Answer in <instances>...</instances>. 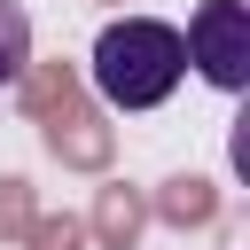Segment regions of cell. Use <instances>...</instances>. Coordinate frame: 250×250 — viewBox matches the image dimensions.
<instances>
[{"mask_svg": "<svg viewBox=\"0 0 250 250\" xmlns=\"http://www.w3.org/2000/svg\"><path fill=\"white\" fill-rule=\"evenodd\" d=\"M78 219H86V250H141V234H148V188L102 180Z\"/></svg>", "mask_w": 250, "mask_h": 250, "instance_id": "cell-4", "label": "cell"}, {"mask_svg": "<svg viewBox=\"0 0 250 250\" xmlns=\"http://www.w3.org/2000/svg\"><path fill=\"white\" fill-rule=\"evenodd\" d=\"M102 8H125V0H102Z\"/></svg>", "mask_w": 250, "mask_h": 250, "instance_id": "cell-11", "label": "cell"}, {"mask_svg": "<svg viewBox=\"0 0 250 250\" xmlns=\"http://www.w3.org/2000/svg\"><path fill=\"white\" fill-rule=\"evenodd\" d=\"M180 47L203 70V86H219V94H242L250 86V8L242 0H195Z\"/></svg>", "mask_w": 250, "mask_h": 250, "instance_id": "cell-2", "label": "cell"}, {"mask_svg": "<svg viewBox=\"0 0 250 250\" xmlns=\"http://www.w3.org/2000/svg\"><path fill=\"white\" fill-rule=\"evenodd\" d=\"M23 62H31V16L23 0H0V86H16Z\"/></svg>", "mask_w": 250, "mask_h": 250, "instance_id": "cell-8", "label": "cell"}, {"mask_svg": "<svg viewBox=\"0 0 250 250\" xmlns=\"http://www.w3.org/2000/svg\"><path fill=\"white\" fill-rule=\"evenodd\" d=\"M227 156H234V172L250 180V109H242V117H234V133H227Z\"/></svg>", "mask_w": 250, "mask_h": 250, "instance_id": "cell-10", "label": "cell"}, {"mask_svg": "<svg viewBox=\"0 0 250 250\" xmlns=\"http://www.w3.org/2000/svg\"><path fill=\"white\" fill-rule=\"evenodd\" d=\"M219 219H227V203H219V180H203V172H172V180H156V188H148V227L211 234Z\"/></svg>", "mask_w": 250, "mask_h": 250, "instance_id": "cell-5", "label": "cell"}, {"mask_svg": "<svg viewBox=\"0 0 250 250\" xmlns=\"http://www.w3.org/2000/svg\"><path fill=\"white\" fill-rule=\"evenodd\" d=\"M78 102H94L86 94V78H78V62H62V55H31L23 62V78H16V109L31 117V125H47V117H62V109H78Z\"/></svg>", "mask_w": 250, "mask_h": 250, "instance_id": "cell-6", "label": "cell"}, {"mask_svg": "<svg viewBox=\"0 0 250 250\" xmlns=\"http://www.w3.org/2000/svg\"><path fill=\"white\" fill-rule=\"evenodd\" d=\"M16 250H86V219H78V211H39Z\"/></svg>", "mask_w": 250, "mask_h": 250, "instance_id": "cell-9", "label": "cell"}, {"mask_svg": "<svg viewBox=\"0 0 250 250\" xmlns=\"http://www.w3.org/2000/svg\"><path fill=\"white\" fill-rule=\"evenodd\" d=\"M78 78H86V94H94L102 109H156V102H172L180 78H188L180 23H156V16H109Z\"/></svg>", "mask_w": 250, "mask_h": 250, "instance_id": "cell-1", "label": "cell"}, {"mask_svg": "<svg viewBox=\"0 0 250 250\" xmlns=\"http://www.w3.org/2000/svg\"><path fill=\"white\" fill-rule=\"evenodd\" d=\"M39 148H47L62 172H94V180H109V164H117V125H109L102 102H78V109H62V117L39 125Z\"/></svg>", "mask_w": 250, "mask_h": 250, "instance_id": "cell-3", "label": "cell"}, {"mask_svg": "<svg viewBox=\"0 0 250 250\" xmlns=\"http://www.w3.org/2000/svg\"><path fill=\"white\" fill-rule=\"evenodd\" d=\"M31 219H39V188L23 172H0V250H16L31 234Z\"/></svg>", "mask_w": 250, "mask_h": 250, "instance_id": "cell-7", "label": "cell"}]
</instances>
